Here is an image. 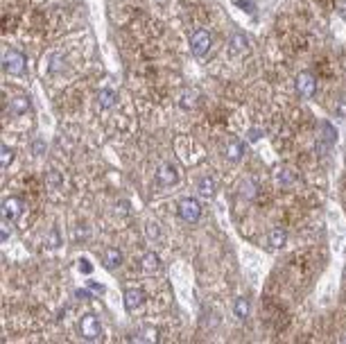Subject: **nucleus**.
<instances>
[{"label": "nucleus", "instance_id": "nucleus-18", "mask_svg": "<svg viewBox=\"0 0 346 344\" xmlns=\"http://www.w3.org/2000/svg\"><path fill=\"white\" fill-rule=\"evenodd\" d=\"M116 102H118V95L113 91H109V88H104V91L97 93V104H100L102 109H111Z\"/></svg>", "mask_w": 346, "mask_h": 344}, {"label": "nucleus", "instance_id": "nucleus-22", "mask_svg": "<svg viewBox=\"0 0 346 344\" xmlns=\"http://www.w3.org/2000/svg\"><path fill=\"white\" fill-rule=\"evenodd\" d=\"M145 231H147L149 240H159V238H161V224H156V222H147Z\"/></svg>", "mask_w": 346, "mask_h": 344}, {"label": "nucleus", "instance_id": "nucleus-10", "mask_svg": "<svg viewBox=\"0 0 346 344\" xmlns=\"http://www.w3.org/2000/svg\"><path fill=\"white\" fill-rule=\"evenodd\" d=\"M102 263H104V267H107V269H116L118 265L123 263V252L116 249V247L104 249V254H102Z\"/></svg>", "mask_w": 346, "mask_h": 344}, {"label": "nucleus", "instance_id": "nucleus-9", "mask_svg": "<svg viewBox=\"0 0 346 344\" xmlns=\"http://www.w3.org/2000/svg\"><path fill=\"white\" fill-rule=\"evenodd\" d=\"M229 50H231L233 54H247V52H249V41H247L245 34H240V32L231 34V39H229Z\"/></svg>", "mask_w": 346, "mask_h": 344}, {"label": "nucleus", "instance_id": "nucleus-14", "mask_svg": "<svg viewBox=\"0 0 346 344\" xmlns=\"http://www.w3.org/2000/svg\"><path fill=\"white\" fill-rule=\"evenodd\" d=\"M179 104L183 109H195L199 104V93L195 88H183L181 91V97H179Z\"/></svg>", "mask_w": 346, "mask_h": 344}, {"label": "nucleus", "instance_id": "nucleus-31", "mask_svg": "<svg viewBox=\"0 0 346 344\" xmlns=\"http://www.w3.org/2000/svg\"><path fill=\"white\" fill-rule=\"evenodd\" d=\"M75 238H77V240H84V238H88V226H86V229H84V226H80V229H77V236H75Z\"/></svg>", "mask_w": 346, "mask_h": 344}, {"label": "nucleus", "instance_id": "nucleus-33", "mask_svg": "<svg viewBox=\"0 0 346 344\" xmlns=\"http://www.w3.org/2000/svg\"><path fill=\"white\" fill-rule=\"evenodd\" d=\"M258 138H260V131H258V129H251V131H249V140H251V143H256Z\"/></svg>", "mask_w": 346, "mask_h": 344}, {"label": "nucleus", "instance_id": "nucleus-19", "mask_svg": "<svg viewBox=\"0 0 346 344\" xmlns=\"http://www.w3.org/2000/svg\"><path fill=\"white\" fill-rule=\"evenodd\" d=\"M249 299H245V297H238L233 303V312H235V317L238 319H247L249 317Z\"/></svg>", "mask_w": 346, "mask_h": 344}, {"label": "nucleus", "instance_id": "nucleus-7", "mask_svg": "<svg viewBox=\"0 0 346 344\" xmlns=\"http://www.w3.org/2000/svg\"><path fill=\"white\" fill-rule=\"evenodd\" d=\"M314 91H317V82H314V77L310 75V73H301V75L297 77V93L301 97H312Z\"/></svg>", "mask_w": 346, "mask_h": 344}, {"label": "nucleus", "instance_id": "nucleus-11", "mask_svg": "<svg viewBox=\"0 0 346 344\" xmlns=\"http://www.w3.org/2000/svg\"><path fill=\"white\" fill-rule=\"evenodd\" d=\"M9 111L14 113V116H23V113H27V111H30V97L14 95L9 100Z\"/></svg>", "mask_w": 346, "mask_h": 344}, {"label": "nucleus", "instance_id": "nucleus-20", "mask_svg": "<svg viewBox=\"0 0 346 344\" xmlns=\"http://www.w3.org/2000/svg\"><path fill=\"white\" fill-rule=\"evenodd\" d=\"M256 183L254 181H249V179H245V181L240 183V195H242V197L245 199H254L256 197Z\"/></svg>", "mask_w": 346, "mask_h": 344}, {"label": "nucleus", "instance_id": "nucleus-24", "mask_svg": "<svg viewBox=\"0 0 346 344\" xmlns=\"http://www.w3.org/2000/svg\"><path fill=\"white\" fill-rule=\"evenodd\" d=\"M50 73H59L61 70V54L59 52H54V54H50Z\"/></svg>", "mask_w": 346, "mask_h": 344}, {"label": "nucleus", "instance_id": "nucleus-30", "mask_svg": "<svg viewBox=\"0 0 346 344\" xmlns=\"http://www.w3.org/2000/svg\"><path fill=\"white\" fill-rule=\"evenodd\" d=\"M118 213H120V215H129V202H127V199L118 202Z\"/></svg>", "mask_w": 346, "mask_h": 344}, {"label": "nucleus", "instance_id": "nucleus-3", "mask_svg": "<svg viewBox=\"0 0 346 344\" xmlns=\"http://www.w3.org/2000/svg\"><path fill=\"white\" fill-rule=\"evenodd\" d=\"M80 331L86 340H100V335H102L100 319H97L93 312H86L84 317H82V322H80Z\"/></svg>", "mask_w": 346, "mask_h": 344}, {"label": "nucleus", "instance_id": "nucleus-28", "mask_svg": "<svg viewBox=\"0 0 346 344\" xmlns=\"http://www.w3.org/2000/svg\"><path fill=\"white\" fill-rule=\"evenodd\" d=\"M88 290L91 292H97V295H104V285H100V283H95V281H88Z\"/></svg>", "mask_w": 346, "mask_h": 344}, {"label": "nucleus", "instance_id": "nucleus-13", "mask_svg": "<svg viewBox=\"0 0 346 344\" xmlns=\"http://www.w3.org/2000/svg\"><path fill=\"white\" fill-rule=\"evenodd\" d=\"M197 190H199V195H202V197L211 199L215 195V190H217V183H215L213 177H202L197 181Z\"/></svg>", "mask_w": 346, "mask_h": 344}, {"label": "nucleus", "instance_id": "nucleus-6", "mask_svg": "<svg viewBox=\"0 0 346 344\" xmlns=\"http://www.w3.org/2000/svg\"><path fill=\"white\" fill-rule=\"evenodd\" d=\"M23 213V199L18 197H7L5 204H2V215H5L7 222H16Z\"/></svg>", "mask_w": 346, "mask_h": 344}, {"label": "nucleus", "instance_id": "nucleus-23", "mask_svg": "<svg viewBox=\"0 0 346 344\" xmlns=\"http://www.w3.org/2000/svg\"><path fill=\"white\" fill-rule=\"evenodd\" d=\"M45 181H48L50 188H59V186H61V177H59L57 170H50L48 174H45Z\"/></svg>", "mask_w": 346, "mask_h": 344}, {"label": "nucleus", "instance_id": "nucleus-27", "mask_svg": "<svg viewBox=\"0 0 346 344\" xmlns=\"http://www.w3.org/2000/svg\"><path fill=\"white\" fill-rule=\"evenodd\" d=\"M43 152H45V143H43V140H34V143H32V154L34 156H43Z\"/></svg>", "mask_w": 346, "mask_h": 344}, {"label": "nucleus", "instance_id": "nucleus-21", "mask_svg": "<svg viewBox=\"0 0 346 344\" xmlns=\"http://www.w3.org/2000/svg\"><path fill=\"white\" fill-rule=\"evenodd\" d=\"M11 159H14V150H11L9 145H2L0 147V166L7 168L11 163Z\"/></svg>", "mask_w": 346, "mask_h": 344}, {"label": "nucleus", "instance_id": "nucleus-26", "mask_svg": "<svg viewBox=\"0 0 346 344\" xmlns=\"http://www.w3.org/2000/svg\"><path fill=\"white\" fill-rule=\"evenodd\" d=\"M77 263H80L77 267H80L82 274H91V272H93V265H91V260H88V258H80Z\"/></svg>", "mask_w": 346, "mask_h": 344}, {"label": "nucleus", "instance_id": "nucleus-8", "mask_svg": "<svg viewBox=\"0 0 346 344\" xmlns=\"http://www.w3.org/2000/svg\"><path fill=\"white\" fill-rule=\"evenodd\" d=\"M143 299H145L143 290H138V288H129V290L125 292V308H127L129 312L138 310L140 303H143Z\"/></svg>", "mask_w": 346, "mask_h": 344}, {"label": "nucleus", "instance_id": "nucleus-16", "mask_svg": "<svg viewBox=\"0 0 346 344\" xmlns=\"http://www.w3.org/2000/svg\"><path fill=\"white\" fill-rule=\"evenodd\" d=\"M159 265H161V258H159V254H154V252L143 254V258H140V267H143L145 272H156Z\"/></svg>", "mask_w": 346, "mask_h": 344}, {"label": "nucleus", "instance_id": "nucleus-17", "mask_svg": "<svg viewBox=\"0 0 346 344\" xmlns=\"http://www.w3.org/2000/svg\"><path fill=\"white\" fill-rule=\"evenodd\" d=\"M319 134H321V143H328V145H333L337 138V131L335 127L328 123V120H324V123L319 125Z\"/></svg>", "mask_w": 346, "mask_h": 344}, {"label": "nucleus", "instance_id": "nucleus-12", "mask_svg": "<svg viewBox=\"0 0 346 344\" xmlns=\"http://www.w3.org/2000/svg\"><path fill=\"white\" fill-rule=\"evenodd\" d=\"M285 240H288V233H285V229H281V226H276V229H272V231L267 233V242H269L272 249H281L283 245H285Z\"/></svg>", "mask_w": 346, "mask_h": 344}, {"label": "nucleus", "instance_id": "nucleus-25", "mask_svg": "<svg viewBox=\"0 0 346 344\" xmlns=\"http://www.w3.org/2000/svg\"><path fill=\"white\" fill-rule=\"evenodd\" d=\"M294 179H297V177H294L292 170H281V172H278V181H281V183H294Z\"/></svg>", "mask_w": 346, "mask_h": 344}, {"label": "nucleus", "instance_id": "nucleus-34", "mask_svg": "<svg viewBox=\"0 0 346 344\" xmlns=\"http://www.w3.org/2000/svg\"><path fill=\"white\" fill-rule=\"evenodd\" d=\"M0 238H2V242H5L7 238H9V229H7V220L2 222V233H0Z\"/></svg>", "mask_w": 346, "mask_h": 344}, {"label": "nucleus", "instance_id": "nucleus-32", "mask_svg": "<svg viewBox=\"0 0 346 344\" xmlns=\"http://www.w3.org/2000/svg\"><path fill=\"white\" fill-rule=\"evenodd\" d=\"M233 2L240 7H245V11H254V5H251V2H245V0H233Z\"/></svg>", "mask_w": 346, "mask_h": 344}, {"label": "nucleus", "instance_id": "nucleus-2", "mask_svg": "<svg viewBox=\"0 0 346 344\" xmlns=\"http://www.w3.org/2000/svg\"><path fill=\"white\" fill-rule=\"evenodd\" d=\"M2 68H5V73H9V75H23L25 73V57H23L18 50H9V52H5V57H2Z\"/></svg>", "mask_w": 346, "mask_h": 344}, {"label": "nucleus", "instance_id": "nucleus-29", "mask_svg": "<svg viewBox=\"0 0 346 344\" xmlns=\"http://www.w3.org/2000/svg\"><path fill=\"white\" fill-rule=\"evenodd\" d=\"M337 113H340L342 118H346V93L342 95V100L337 102Z\"/></svg>", "mask_w": 346, "mask_h": 344}, {"label": "nucleus", "instance_id": "nucleus-4", "mask_svg": "<svg viewBox=\"0 0 346 344\" xmlns=\"http://www.w3.org/2000/svg\"><path fill=\"white\" fill-rule=\"evenodd\" d=\"M190 50L195 57H204V54L211 50V34L206 30H197V32L190 37Z\"/></svg>", "mask_w": 346, "mask_h": 344}, {"label": "nucleus", "instance_id": "nucleus-1", "mask_svg": "<svg viewBox=\"0 0 346 344\" xmlns=\"http://www.w3.org/2000/svg\"><path fill=\"white\" fill-rule=\"evenodd\" d=\"M176 209H179V217L183 222H188V224H192V222H197L202 217V204L195 197H183Z\"/></svg>", "mask_w": 346, "mask_h": 344}, {"label": "nucleus", "instance_id": "nucleus-15", "mask_svg": "<svg viewBox=\"0 0 346 344\" xmlns=\"http://www.w3.org/2000/svg\"><path fill=\"white\" fill-rule=\"evenodd\" d=\"M242 154H245V147H242V143H240L238 138H231L229 143H226V159H229V161H240V159H242Z\"/></svg>", "mask_w": 346, "mask_h": 344}, {"label": "nucleus", "instance_id": "nucleus-5", "mask_svg": "<svg viewBox=\"0 0 346 344\" xmlns=\"http://www.w3.org/2000/svg\"><path fill=\"white\" fill-rule=\"evenodd\" d=\"M176 181H179V172H176V168L172 166V163H163V166L159 168V174H156V183H159L161 188H170V186H174Z\"/></svg>", "mask_w": 346, "mask_h": 344}]
</instances>
